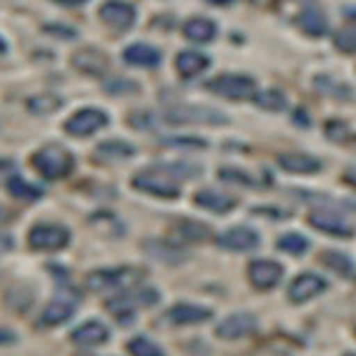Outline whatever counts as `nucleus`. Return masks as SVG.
<instances>
[{"mask_svg":"<svg viewBox=\"0 0 356 356\" xmlns=\"http://www.w3.org/2000/svg\"><path fill=\"white\" fill-rule=\"evenodd\" d=\"M134 186L138 191H146L151 196L159 198H178L181 196V186L178 181L165 171V168H148V171H140L134 176Z\"/></svg>","mask_w":356,"mask_h":356,"instance_id":"f257e3e1","label":"nucleus"},{"mask_svg":"<svg viewBox=\"0 0 356 356\" xmlns=\"http://www.w3.org/2000/svg\"><path fill=\"white\" fill-rule=\"evenodd\" d=\"M33 163H35V168H38L40 176L56 181V178L68 176V173L73 171V163H76V161H73V156H70L65 148L45 146L33 156Z\"/></svg>","mask_w":356,"mask_h":356,"instance_id":"f03ea898","label":"nucleus"},{"mask_svg":"<svg viewBox=\"0 0 356 356\" xmlns=\"http://www.w3.org/2000/svg\"><path fill=\"white\" fill-rule=\"evenodd\" d=\"M165 121L168 123H198V126H218V123H229V115L221 113L209 106H193V103H181L165 111Z\"/></svg>","mask_w":356,"mask_h":356,"instance_id":"7ed1b4c3","label":"nucleus"},{"mask_svg":"<svg viewBox=\"0 0 356 356\" xmlns=\"http://www.w3.org/2000/svg\"><path fill=\"white\" fill-rule=\"evenodd\" d=\"M143 279V271H136V268H106V271H96V274L88 276V286L93 291H106V289H136L138 281Z\"/></svg>","mask_w":356,"mask_h":356,"instance_id":"20e7f679","label":"nucleus"},{"mask_svg":"<svg viewBox=\"0 0 356 356\" xmlns=\"http://www.w3.org/2000/svg\"><path fill=\"white\" fill-rule=\"evenodd\" d=\"M209 90L221 98H231V101H246L256 93L254 78L238 76V73H223L209 81Z\"/></svg>","mask_w":356,"mask_h":356,"instance_id":"39448f33","label":"nucleus"},{"mask_svg":"<svg viewBox=\"0 0 356 356\" xmlns=\"http://www.w3.org/2000/svg\"><path fill=\"white\" fill-rule=\"evenodd\" d=\"M68 229L65 226H56V223H38L28 234V243L33 248H38V251H58V248L68 246Z\"/></svg>","mask_w":356,"mask_h":356,"instance_id":"423d86ee","label":"nucleus"},{"mask_svg":"<svg viewBox=\"0 0 356 356\" xmlns=\"http://www.w3.org/2000/svg\"><path fill=\"white\" fill-rule=\"evenodd\" d=\"M156 299H159V293L156 291L140 289V293H138V286H136V291H123V293H118L115 299H108V312L113 314L115 318L128 321V318L136 314V306L151 304V301H156Z\"/></svg>","mask_w":356,"mask_h":356,"instance_id":"0eeeda50","label":"nucleus"},{"mask_svg":"<svg viewBox=\"0 0 356 356\" xmlns=\"http://www.w3.org/2000/svg\"><path fill=\"white\" fill-rule=\"evenodd\" d=\"M106 123H108V115L103 113V111H98V108H83V111H78V113H73L68 121H65V131H68L70 136L86 138V136L101 131Z\"/></svg>","mask_w":356,"mask_h":356,"instance_id":"6e6552de","label":"nucleus"},{"mask_svg":"<svg viewBox=\"0 0 356 356\" xmlns=\"http://www.w3.org/2000/svg\"><path fill=\"white\" fill-rule=\"evenodd\" d=\"M259 321H256L254 314L248 312H238V314H231L229 318H223L221 324L216 326V337L218 339H226V341H236V339H243L248 334H254Z\"/></svg>","mask_w":356,"mask_h":356,"instance_id":"1a4fd4ad","label":"nucleus"},{"mask_svg":"<svg viewBox=\"0 0 356 356\" xmlns=\"http://www.w3.org/2000/svg\"><path fill=\"white\" fill-rule=\"evenodd\" d=\"M259 243L261 236L248 226H236V229H229L226 234L218 236V246L226 251H238V254L254 251V248H259Z\"/></svg>","mask_w":356,"mask_h":356,"instance_id":"9d476101","label":"nucleus"},{"mask_svg":"<svg viewBox=\"0 0 356 356\" xmlns=\"http://www.w3.org/2000/svg\"><path fill=\"white\" fill-rule=\"evenodd\" d=\"M326 291V279H321L318 274H301L291 281L289 286V299L293 304H306V301L316 299L318 293Z\"/></svg>","mask_w":356,"mask_h":356,"instance_id":"9b49d317","label":"nucleus"},{"mask_svg":"<svg viewBox=\"0 0 356 356\" xmlns=\"http://www.w3.org/2000/svg\"><path fill=\"white\" fill-rule=\"evenodd\" d=\"M98 15H101V20L106 26L118 28V31H128L136 20L134 6H128L126 0H108L106 6H101V13Z\"/></svg>","mask_w":356,"mask_h":356,"instance_id":"f8f14e48","label":"nucleus"},{"mask_svg":"<svg viewBox=\"0 0 356 356\" xmlns=\"http://www.w3.org/2000/svg\"><path fill=\"white\" fill-rule=\"evenodd\" d=\"M248 279L259 289H274L284 279V268L268 259L254 261V264H248Z\"/></svg>","mask_w":356,"mask_h":356,"instance_id":"ddd939ff","label":"nucleus"},{"mask_svg":"<svg viewBox=\"0 0 356 356\" xmlns=\"http://www.w3.org/2000/svg\"><path fill=\"white\" fill-rule=\"evenodd\" d=\"M309 223H312L314 229L324 231V234H329V236L349 238V236L354 234V229H351L349 223L343 221V218H339L337 213H331V211H312V213H309Z\"/></svg>","mask_w":356,"mask_h":356,"instance_id":"4468645a","label":"nucleus"},{"mask_svg":"<svg viewBox=\"0 0 356 356\" xmlns=\"http://www.w3.org/2000/svg\"><path fill=\"white\" fill-rule=\"evenodd\" d=\"M70 339L81 349H93V346H101V343L108 341V329L101 321H86V324H81L70 334Z\"/></svg>","mask_w":356,"mask_h":356,"instance_id":"2eb2a0df","label":"nucleus"},{"mask_svg":"<svg viewBox=\"0 0 356 356\" xmlns=\"http://www.w3.org/2000/svg\"><path fill=\"white\" fill-rule=\"evenodd\" d=\"M279 165L286 173H299V176H309V173L321 171V161L309 156V153H281Z\"/></svg>","mask_w":356,"mask_h":356,"instance_id":"dca6fc26","label":"nucleus"},{"mask_svg":"<svg viewBox=\"0 0 356 356\" xmlns=\"http://www.w3.org/2000/svg\"><path fill=\"white\" fill-rule=\"evenodd\" d=\"M73 63H76L78 70L88 73V76H103L108 70V58L106 53L96 51V48H83L73 56Z\"/></svg>","mask_w":356,"mask_h":356,"instance_id":"f3484780","label":"nucleus"},{"mask_svg":"<svg viewBox=\"0 0 356 356\" xmlns=\"http://www.w3.org/2000/svg\"><path fill=\"white\" fill-rule=\"evenodd\" d=\"M123 60L131 65H138V68H156L161 63V51H156L148 43H134L126 48Z\"/></svg>","mask_w":356,"mask_h":356,"instance_id":"a211bd4d","label":"nucleus"},{"mask_svg":"<svg viewBox=\"0 0 356 356\" xmlns=\"http://www.w3.org/2000/svg\"><path fill=\"white\" fill-rule=\"evenodd\" d=\"M165 316H168V321L176 326L198 324V321L211 318V309H206V306H193V304H176Z\"/></svg>","mask_w":356,"mask_h":356,"instance_id":"6ab92c4d","label":"nucleus"},{"mask_svg":"<svg viewBox=\"0 0 356 356\" xmlns=\"http://www.w3.org/2000/svg\"><path fill=\"white\" fill-rule=\"evenodd\" d=\"M193 201H196L201 209L211 211V213H229V211L236 206L234 198L226 196V193L213 191V188H204V191H198L196 196H193Z\"/></svg>","mask_w":356,"mask_h":356,"instance_id":"aec40b11","label":"nucleus"},{"mask_svg":"<svg viewBox=\"0 0 356 356\" xmlns=\"http://www.w3.org/2000/svg\"><path fill=\"white\" fill-rule=\"evenodd\" d=\"M76 312V299H56L51 306H45L43 316H40V324L43 326H58L68 321Z\"/></svg>","mask_w":356,"mask_h":356,"instance_id":"412c9836","label":"nucleus"},{"mask_svg":"<svg viewBox=\"0 0 356 356\" xmlns=\"http://www.w3.org/2000/svg\"><path fill=\"white\" fill-rule=\"evenodd\" d=\"M299 26L304 28V33L314 35V38H321L329 33V23H326V15L314 6H306L299 15Z\"/></svg>","mask_w":356,"mask_h":356,"instance_id":"4be33fe9","label":"nucleus"},{"mask_svg":"<svg viewBox=\"0 0 356 356\" xmlns=\"http://www.w3.org/2000/svg\"><path fill=\"white\" fill-rule=\"evenodd\" d=\"M318 261H321L326 268H331L334 274L343 276V279H354L356 276L354 261H351L346 254H341V251H321Z\"/></svg>","mask_w":356,"mask_h":356,"instance_id":"5701e85b","label":"nucleus"},{"mask_svg":"<svg viewBox=\"0 0 356 356\" xmlns=\"http://www.w3.org/2000/svg\"><path fill=\"white\" fill-rule=\"evenodd\" d=\"M176 68L184 78H193V76H198V73H204V70L209 68V58H206L204 53L186 51L176 58Z\"/></svg>","mask_w":356,"mask_h":356,"instance_id":"b1692460","label":"nucleus"},{"mask_svg":"<svg viewBox=\"0 0 356 356\" xmlns=\"http://www.w3.org/2000/svg\"><path fill=\"white\" fill-rule=\"evenodd\" d=\"M136 153V148L126 140H106L96 148L93 159L96 161H121V159H131Z\"/></svg>","mask_w":356,"mask_h":356,"instance_id":"393cba45","label":"nucleus"},{"mask_svg":"<svg viewBox=\"0 0 356 356\" xmlns=\"http://www.w3.org/2000/svg\"><path fill=\"white\" fill-rule=\"evenodd\" d=\"M184 35L193 43H209L216 38V26L209 18H191L184 26Z\"/></svg>","mask_w":356,"mask_h":356,"instance_id":"a878e982","label":"nucleus"},{"mask_svg":"<svg viewBox=\"0 0 356 356\" xmlns=\"http://www.w3.org/2000/svg\"><path fill=\"white\" fill-rule=\"evenodd\" d=\"M314 83H316L318 93H324V96H329V98H351L354 96L346 83L337 81V78H331V76H316Z\"/></svg>","mask_w":356,"mask_h":356,"instance_id":"bb28decb","label":"nucleus"},{"mask_svg":"<svg viewBox=\"0 0 356 356\" xmlns=\"http://www.w3.org/2000/svg\"><path fill=\"white\" fill-rule=\"evenodd\" d=\"M254 101H256V106L264 111H284L286 108V96H284V90H279V88L259 90V93H254Z\"/></svg>","mask_w":356,"mask_h":356,"instance_id":"cd10ccee","label":"nucleus"},{"mask_svg":"<svg viewBox=\"0 0 356 356\" xmlns=\"http://www.w3.org/2000/svg\"><path fill=\"white\" fill-rule=\"evenodd\" d=\"M276 246L284 251V254H291V256H304L309 251V238L301 234H284L279 236V241Z\"/></svg>","mask_w":356,"mask_h":356,"instance_id":"c85d7f7f","label":"nucleus"},{"mask_svg":"<svg viewBox=\"0 0 356 356\" xmlns=\"http://www.w3.org/2000/svg\"><path fill=\"white\" fill-rule=\"evenodd\" d=\"M334 45L341 53H356V23H346L334 35Z\"/></svg>","mask_w":356,"mask_h":356,"instance_id":"c756f323","label":"nucleus"},{"mask_svg":"<svg viewBox=\"0 0 356 356\" xmlns=\"http://www.w3.org/2000/svg\"><path fill=\"white\" fill-rule=\"evenodd\" d=\"M8 191L13 193L15 198H28V201L43 196V191H40L38 186L28 184V181H23V178H10V181H8Z\"/></svg>","mask_w":356,"mask_h":356,"instance_id":"7c9ffc66","label":"nucleus"},{"mask_svg":"<svg viewBox=\"0 0 356 356\" xmlns=\"http://www.w3.org/2000/svg\"><path fill=\"white\" fill-rule=\"evenodd\" d=\"M178 234L188 238V241H206L209 238V226L206 223H193V221H181L178 223Z\"/></svg>","mask_w":356,"mask_h":356,"instance_id":"2f4dec72","label":"nucleus"},{"mask_svg":"<svg viewBox=\"0 0 356 356\" xmlns=\"http://www.w3.org/2000/svg\"><path fill=\"white\" fill-rule=\"evenodd\" d=\"M128 351L136 356H161L163 354V349H161L159 343L148 341V339H143V337L131 339V341H128Z\"/></svg>","mask_w":356,"mask_h":356,"instance_id":"473e14b6","label":"nucleus"},{"mask_svg":"<svg viewBox=\"0 0 356 356\" xmlns=\"http://www.w3.org/2000/svg\"><path fill=\"white\" fill-rule=\"evenodd\" d=\"M28 106H31L33 113L48 115V113H53V111L60 108V98H56V96H38V98H33Z\"/></svg>","mask_w":356,"mask_h":356,"instance_id":"72a5a7b5","label":"nucleus"},{"mask_svg":"<svg viewBox=\"0 0 356 356\" xmlns=\"http://www.w3.org/2000/svg\"><path fill=\"white\" fill-rule=\"evenodd\" d=\"M106 90L108 93H118V96H123V93H136L138 90V86H136L134 81H126V78H113V81L106 83Z\"/></svg>","mask_w":356,"mask_h":356,"instance_id":"f704fd0d","label":"nucleus"},{"mask_svg":"<svg viewBox=\"0 0 356 356\" xmlns=\"http://www.w3.org/2000/svg\"><path fill=\"white\" fill-rule=\"evenodd\" d=\"M218 178H223V181H236V184H243V186H248V188H254V178L246 176L243 171H236V168H223V171L218 173Z\"/></svg>","mask_w":356,"mask_h":356,"instance_id":"c9c22d12","label":"nucleus"},{"mask_svg":"<svg viewBox=\"0 0 356 356\" xmlns=\"http://www.w3.org/2000/svg\"><path fill=\"white\" fill-rule=\"evenodd\" d=\"M163 143L171 148H206L204 138H165Z\"/></svg>","mask_w":356,"mask_h":356,"instance_id":"e433bc0d","label":"nucleus"},{"mask_svg":"<svg viewBox=\"0 0 356 356\" xmlns=\"http://www.w3.org/2000/svg\"><path fill=\"white\" fill-rule=\"evenodd\" d=\"M326 136H329L331 140H346L349 131H346V126H343V123L329 121V123H326Z\"/></svg>","mask_w":356,"mask_h":356,"instance_id":"4c0bfd02","label":"nucleus"},{"mask_svg":"<svg viewBox=\"0 0 356 356\" xmlns=\"http://www.w3.org/2000/svg\"><path fill=\"white\" fill-rule=\"evenodd\" d=\"M13 341H15L13 331H8V329H3V326H0V343H13Z\"/></svg>","mask_w":356,"mask_h":356,"instance_id":"58836bf2","label":"nucleus"},{"mask_svg":"<svg viewBox=\"0 0 356 356\" xmlns=\"http://www.w3.org/2000/svg\"><path fill=\"white\" fill-rule=\"evenodd\" d=\"M10 246H13V241H10V236H0V254H6V251H10Z\"/></svg>","mask_w":356,"mask_h":356,"instance_id":"ea45409f","label":"nucleus"},{"mask_svg":"<svg viewBox=\"0 0 356 356\" xmlns=\"http://www.w3.org/2000/svg\"><path fill=\"white\" fill-rule=\"evenodd\" d=\"M56 3H60V6H68V8H73V6H83L86 0H56Z\"/></svg>","mask_w":356,"mask_h":356,"instance_id":"a19ab883","label":"nucleus"},{"mask_svg":"<svg viewBox=\"0 0 356 356\" xmlns=\"http://www.w3.org/2000/svg\"><path fill=\"white\" fill-rule=\"evenodd\" d=\"M211 6H229V3H234V0H209Z\"/></svg>","mask_w":356,"mask_h":356,"instance_id":"79ce46f5","label":"nucleus"},{"mask_svg":"<svg viewBox=\"0 0 356 356\" xmlns=\"http://www.w3.org/2000/svg\"><path fill=\"white\" fill-rule=\"evenodd\" d=\"M6 218H8V213H6V209H0V223H3V221H6Z\"/></svg>","mask_w":356,"mask_h":356,"instance_id":"37998d69","label":"nucleus"},{"mask_svg":"<svg viewBox=\"0 0 356 356\" xmlns=\"http://www.w3.org/2000/svg\"><path fill=\"white\" fill-rule=\"evenodd\" d=\"M0 53H6V43H3V38H0Z\"/></svg>","mask_w":356,"mask_h":356,"instance_id":"c03bdc74","label":"nucleus"}]
</instances>
